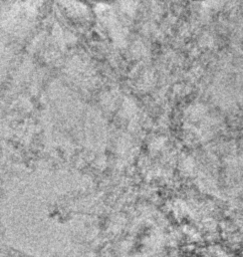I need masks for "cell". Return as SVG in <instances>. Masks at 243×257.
Instances as JSON below:
<instances>
[{
	"label": "cell",
	"mask_w": 243,
	"mask_h": 257,
	"mask_svg": "<svg viewBox=\"0 0 243 257\" xmlns=\"http://www.w3.org/2000/svg\"><path fill=\"white\" fill-rule=\"evenodd\" d=\"M82 1H88V2H107L108 0H82Z\"/></svg>",
	"instance_id": "1"
},
{
	"label": "cell",
	"mask_w": 243,
	"mask_h": 257,
	"mask_svg": "<svg viewBox=\"0 0 243 257\" xmlns=\"http://www.w3.org/2000/svg\"><path fill=\"white\" fill-rule=\"evenodd\" d=\"M194 1H202V0H194Z\"/></svg>",
	"instance_id": "2"
}]
</instances>
